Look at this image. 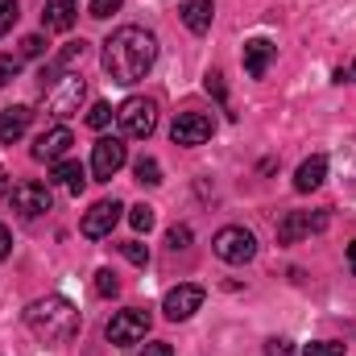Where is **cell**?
I'll list each match as a JSON object with an SVG mask.
<instances>
[{"label":"cell","mask_w":356,"mask_h":356,"mask_svg":"<svg viewBox=\"0 0 356 356\" xmlns=\"http://www.w3.org/2000/svg\"><path fill=\"white\" fill-rule=\"evenodd\" d=\"M120 203L116 199H99V203H91L88 207V216H83V236L88 241H104V236H112V228H116V220H120Z\"/></svg>","instance_id":"cell-10"},{"label":"cell","mask_w":356,"mask_h":356,"mask_svg":"<svg viewBox=\"0 0 356 356\" xmlns=\"http://www.w3.org/2000/svg\"><path fill=\"white\" fill-rule=\"evenodd\" d=\"M323 178H327V158H323V154H311V158L294 170V186L307 195V191H319Z\"/></svg>","instance_id":"cell-17"},{"label":"cell","mask_w":356,"mask_h":356,"mask_svg":"<svg viewBox=\"0 0 356 356\" xmlns=\"http://www.w3.org/2000/svg\"><path fill=\"white\" fill-rule=\"evenodd\" d=\"M17 75H21V58H13V54H0V88H8Z\"/></svg>","instance_id":"cell-28"},{"label":"cell","mask_w":356,"mask_h":356,"mask_svg":"<svg viewBox=\"0 0 356 356\" xmlns=\"http://www.w3.org/2000/svg\"><path fill=\"white\" fill-rule=\"evenodd\" d=\"M302 356H344V344H336V340H315V344H307Z\"/></svg>","instance_id":"cell-29"},{"label":"cell","mask_w":356,"mask_h":356,"mask_svg":"<svg viewBox=\"0 0 356 356\" xmlns=\"http://www.w3.org/2000/svg\"><path fill=\"white\" fill-rule=\"evenodd\" d=\"M273 54H277V46H273L269 38H253V42H245V71H249V79H266Z\"/></svg>","instance_id":"cell-16"},{"label":"cell","mask_w":356,"mask_h":356,"mask_svg":"<svg viewBox=\"0 0 356 356\" xmlns=\"http://www.w3.org/2000/svg\"><path fill=\"white\" fill-rule=\"evenodd\" d=\"M154 220H158V216H154V207H149V203L129 207V224H133L137 232H149V228H154Z\"/></svg>","instance_id":"cell-22"},{"label":"cell","mask_w":356,"mask_h":356,"mask_svg":"<svg viewBox=\"0 0 356 356\" xmlns=\"http://www.w3.org/2000/svg\"><path fill=\"white\" fill-rule=\"evenodd\" d=\"M75 21H79L75 0H46V8H42V25H46L50 33H71Z\"/></svg>","instance_id":"cell-14"},{"label":"cell","mask_w":356,"mask_h":356,"mask_svg":"<svg viewBox=\"0 0 356 356\" xmlns=\"http://www.w3.org/2000/svg\"><path fill=\"white\" fill-rule=\"evenodd\" d=\"M124 162H129L124 137H99V141L91 145V175H95V182H112Z\"/></svg>","instance_id":"cell-7"},{"label":"cell","mask_w":356,"mask_h":356,"mask_svg":"<svg viewBox=\"0 0 356 356\" xmlns=\"http://www.w3.org/2000/svg\"><path fill=\"white\" fill-rule=\"evenodd\" d=\"M83 54H88V46H83V42H71V46H67V50H63V54H58L54 63H58L63 71H75V67L83 63Z\"/></svg>","instance_id":"cell-23"},{"label":"cell","mask_w":356,"mask_h":356,"mask_svg":"<svg viewBox=\"0 0 356 356\" xmlns=\"http://www.w3.org/2000/svg\"><path fill=\"white\" fill-rule=\"evenodd\" d=\"M95 294H99V298H116V294H120V282H116L112 269H99V273H95Z\"/></svg>","instance_id":"cell-24"},{"label":"cell","mask_w":356,"mask_h":356,"mask_svg":"<svg viewBox=\"0 0 356 356\" xmlns=\"http://www.w3.org/2000/svg\"><path fill=\"white\" fill-rule=\"evenodd\" d=\"M50 207H54V195H50L46 182H17V186H13V211H17L21 220H38V216H46Z\"/></svg>","instance_id":"cell-8"},{"label":"cell","mask_w":356,"mask_h":356,"mask_svg":"<svg viewBox=\"0 0 356 356\" xmlns=\"http://www.w3.org/2000/svg\"><path fill=\"white\" fill-rule=\"evenodd\" d=\"M42 54H46V38H42V33L21 38V58H42Z\"/></svg>","instance_id":"cell-27"},{"label":"cell","mask_w":356,"mask_h":356,"mask_svg":"<svg viewBox=\"0 0 356 356\" xmlns=\"http://www.w3.org/2000/svg\"><path fill=\"white\" fill-rule=\"evenodd\" d=\"M112 116H116V108H112V104H104V99H95V104L88 108V124H91V129H108V124H112Z\"/></svg>","instance_id":"cell-21"},{"label":"cell","mask_w":356,"mask_h":356,"mask_svg":"<svg viewBox=\"0 0 356 356\" xmlns=\"http://www.w3.org/2000/svg\"><path fill=\"white\" fill-rule=\"evenodd\" d=\"M83 95H88V83H83V75H75V71H67L54 88L42 91V99H46V112L54 116V120H67V116H75L79 112V104H83Z\"/></svg>","instance_id":"cell-4"},{"label":"cell","mask_w":356,"mask_h":356,"mask_svg":"<svg viewBox=\"0 0 356 356\" xmlns=\"http://www.w3.org/2000/svg\"><path fill=\"white\" fill-rule=\"evenodd\" d=\"M145 332H149V311H141V307L116 311V315L108 319V327H104V336H108L112 348H133V344L145 340Z\"/></svg>","instance_id":"cell-6"},{"label":"cell","mask_w":356,"mask_h":356,"mask_svg":"<svg viewBox=\"0 0 356 356\" xmlns=\"http://www.w3.org/2000/svg\"><path fill=\"white\" fill-rule=\"evenodd\" d=\"M25 323H29V332L42 340V344H71L75 336H79V311H75V302L71 298H63V294H46V298H33L29 307H25Z\"/></svg>","instance_id":"cell-2"},{"label":"cell","mask_w":356,"mask_h":356,"mask_svg":"<svg viewBox=\"0 0 356 356\" xmlns=\"http://www.w3.org/2000/svg\"><path fill=\"white\" fill-rule=\"evenodd\" d=\"M353 83H356V63H353Z\"/></svg>","instance_id":"cell-38"},{"label":"cell","mask_w":356,"mask_h":356,"mask_svg":"<svg viewBox=\"0 0 356 356\" xmlns=\"http://www.w3.org/2000/svg\"><path fill=\"white\" fill-rule=\"evenodd\" d=\"M120 4H124V0H91V17H95V21H108Z\"/></svg>","instance_id":"cell-31"},{"label":"cell","mask_w":356,"mask_h":356,"mask_svg":"<svg viewBox=\"0 0 356 356\" xmlns=\"http://www.w3.org/2000/svg\"><path fill=\"white\" fill-rule=\"evenodd\" d=\"M54 182H63L71 195H79V191L88 186V170H83L75 158H63V162H54Z\"/></svg>","instance_id":"cell-19"},{"label":"cell","mask_w":356,"mask_h":356,"mask_svg":"<svg viewBox=\"0 0 356 356\" xmlns=\"http://www.w3.org/2000/svg\"><path fill=\"white\" fill-rule=\"evenodd\" d=\"M120 253H124V261H133V266H149V249H145L141 241H124Z\"/></svg>","instance_id":"cell-25"},{"label":"cell","mask_w":356,"mask_h":356,"mask_svg":"<svg viewBox=\"0 0 356 356\" xmlns=\"http://www.w3.org/2000/svg\"><path fill=\"white\" fill-rule=\"evenodd\" d=\"M116 124H120V137L145 141V137L158 129V104L145 99V95H129V99L116 108Z\"/></svg>","instance_id":"cell-3"},{"label":"cell","mask_w":356,"mask_h":356,"mask_svg":"<svg viewBox=\"0 0 356 356\" xmlns=\"http://www.w3.org/2000/svg\"><path fill=\"white\" fill-rule=\"evenodd\" d=\"M266 356H294V344H290V340H269Z\"/></svg>","instance_id":"cell-32"},{"label":"cell","mask_w":356,"mask_h":356,"mask_svg":"<svg viewBox=\"0 0 356 356\" xmlns=\"http://www.w3.org/2000/svg\"><path fill=\"white\" fill-rule=\"evenodd\" d=\"M29 120H33V108H25V104L4 108V112H0V145H17V141L25 137Z\"/></svg>","instance_id":"cell-15"},{"label":"cell","mask_w":356,"mask_h":356,"mask_svg":"<svg viewBox=\"0 0 356 356\" xmlns=\"http://www.w3.org/2000/svg\"><path fill=\"white\" fill-rule=\"evenodd\" d=\"M99 63H104V71H108L112 83L133 88V83H141L154 71V63H158V38L149 29H141V25H120L104 42Z\"/></svg>","instance_id":"cell-1"},{"label":"cell","mask_w":356,"mask_h":356,"mask_svg":"<svg viewBox=\"0 0 356 356\" xmlns=\"http://www.w3.org/2000/svg\"><path fill=\"white\" fill-rule=\"evenodd\" d=\"M203 286H195V282H186V286H175L170 294H166V302H162V311H166V319L170 323H182V319H191L199 307H203Z\"/></svg>","instance_id":"cell-12"},{"label":"cell","mask_w":356,"mask_h":356,"mask_svg":"<svg viewBox=\"0 0 356 356\" xmlns=\"http://www.w3.org/2000/svg\"><path fill=\"white\" fill-rule=\"evenodd\" d=\"M211 17H216V4L211 0H186L182 4V25L191 33H207L211 29Z\"/></svg>","instance_id":"cell-18"},{"label":"cell","mask_w":356,"mask_h":356,"mask_svg":"<svg viewBox=\"0 0 356 356\" xmlns=\"http://www.w3.org/2000/svg\"><path fill=\"white\" fill-rule=\"evenodd\" d=\"M17 17H21V4L17 0H0V38L17 25Z\"/></svg>","instance_id":"cell-26"},{"label":"cell","mask_w":356,"mask_h":356,"mask_svg":"<svg viewBox=\"0 0 356 356\" xmlns=\"http://www.w3.org/2000/svg\"><path fill=\"white\" fill-rule=\"evenodd\" d=\"M327 228V211H286V220L277 224V245H294L298 236H311V232H323Z\"/></svg>","instance_id":"cell-11"},{"label":"cell","mask_w":356,"mask_h":356,"mask_svg":"<svg viewBox=\"0 0 356 356\" xmlns=\"http://www.w3.org/2000/svg\"><path fill=\"white\" fill-rule=\"evenodd\" d=\"M211 253H216L220 261H228V266H245V261L257 257V236H253L249 228H241V224H228V228L216 232Z\"/></svg>","instance_id":"cell-5"},{"label":"cell","mask_w":356,"mask_h":356,"mask_svg":"<svg viewBox=\"0 0 356 356\" xmlns=\"http://www.w3.org/2000/svg\"><path fill=\"white\" fill-rule=\"evenodd\" d=\"M4 195H8V170L0 166V199H4Z\"/></svg>","instance_id":"cell-36"},{"label":"cell","mask_w":356,"mask_h":356,"mask_svg":"<svg viewBox=\"0 0 356 356\" xmlns=\"http://www.w3.org/2000/svg\"><path fill=\"white\" fill-rule=\"evenodd\" d=\"M211 133H216V120L207 112H178V120L170 124L175 145H203V141H211Z\"/></svg>","instance_id":"cell-9"},{"label":"cell","mask_w":356,"mask_h":356,"mask_svg":"<svg viewBox=\"0 0 356 356\" xmlns=\"http://www.w3.org/2000/svg\"><path fill=\"white\" fill-rule=\"evenodd\" d=\"M141 356H175V348H170L166 340H154V344H145V353Z\"/></svg>","instance_id":"cell-33"},{"label":"cell","mask_w":356,"mask_h":356,"mask_svg":"<svg viewBox=\"0 0 356 356\" xmlns=\"http://www.w3.org/2000/svg\"><path fill=\"white\" fill-rule=\"evenodd\" d=\"M133 175H137V182H145V186H158L162 182V166H158V158H137L133 162Z\"/></svg>","instance_id":"cell-20"},{"label":"cell","mask_w":356,"mask_h":356,"mask_svg":"<svg viewBox=\"0 0 356 356\" xmlns=\"http://www.w3.org/2000/svg\"><path fill=\"white\" fill-rule=\"evenodd\" d=\"M166 245H170V249H191V228H186V224H175V228H170V232H166Z\"/></svg>","instance_id":"cell-30"},{"label":"cell","mask_w":356,"mask_h":356,"mask_svg":"<svg viewBox=\"0 0 356 356\" xmlns=\"http://www.w3.org/2000/svg\"><path fill=\"white\" fill-rule=\"evenodd\" d=\"M8 253H13V232H8V228L0 224V261H4Z\"/></svg>","instance_id":"cell-34"},{"label":"cell","mask_w":356,"mask_h":356,"mask_svg":"<svg viewBox=\"0 0 356 356\" xmlns=\"http://www.w3.org/2000/svg\"><path fill=\"white\" fill-rule=\"evenodd\" d=\"M348 266H353V273H356V241L348 245Z\"/></svg>","instance_id":"cell-37"},{"label":"cell","mask_w":356,"mask_h":356,"mask_svg":"<svg viewBox=\"0 0 356 356\" xmlns=\"http://www.w3.org/2000/svg\"><path fill=\"white\" fill-rule=\"evenodd\" d=\"M71 145H75L71 129H67V124H54L50 133H42V137L33 141V158H38V162H63Z\"/></svg>","instance_id":"cell-13"},{"label":"cell","mask_w":356,"mask_h":356,"mask_svg":"<svg viewBox=\"0 0 356 356\" xmlns=\"http://www.w3.org/2000/svg\"><path fill=\"white\" fill-rule=\"evenodd\" d=\"M336 83H353V67H340L336 71Z\"/></svg>","instance_id":"cell-35"}]
</instances>
